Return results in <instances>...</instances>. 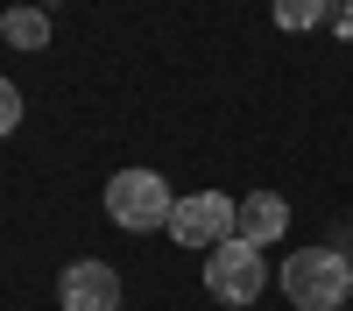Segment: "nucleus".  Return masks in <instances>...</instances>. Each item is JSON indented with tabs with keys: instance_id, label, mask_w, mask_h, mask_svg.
Segmentation results:
<instances>
[{
	"instance_id": "f257e3e1",
	"label": "nucleus",
	"mask_w": 353,
	"mask_h": 311,
	"mask_svg": "<svg viewBox=\"0 0 353 311\" xmlns=\"http://www.w3.org/2000/svg\"><path fill=\"white\" fill-rule=\"evenodd\" d=\"M283 297L297 311H346L353 297V262L339 248H297L283 262Z\"/></svg>"
},
{
	"instance_id": "f03ea898",
	"label": "nucleus",
	"mask_w": 353,
	"mask_h": 311,
	"mask_svg": "<svg viewBox=\"0 0 353 311\" xmlns=\"http://www.w3.org/2000/svg\"><path fill=\"white\" fill-rule=\"evenodd\" d=\"M106 212H113V226H128V234H156V226H170V212H176V191L156 177V170H113Z\"/></svg>"
},
{
	"instance_id": "7ed1b4c3",
	"label": "nucleus",
	"mask_w": 353,
	"mask_h": 311,
	"mask_svg": "<svg viewBox=\"0 0 353 311\" xmlns=\"http://www.w3.org/2000/svg\"><path fill=\"white\" fill-rule=\"evenodd\" d=\"M163 234H170L176 248H219V241L241 234V205H233L226 191H184Z\"/></svg>"
},
{
	"instance_id": "20e7f679",
	"label": "nucleus",
	"mask_w": 353,
	"mask_h": 311,
	"mask_svg": "<svg viewBox=\"0 0 353 311\" xmlns=\"http://www.w3.org/2000/svg\"><path fill=\"white\" fill-rule=\"evenodd\" d=\"M205 290H212L219 304H254L261 290H269V262H261L254 241H219L212 254H205Z\"/></svg>"
},
{
	"instance_id": "39448f33",
	"label": "nucleus",
	"mask_w": 353,
	"mask_h": 311,
	"mask_svg": "<svg viewBox=\"0 0 353 311\" xmlns=\"http://www.w3.org/2000/svg\"><path fill=\"white\" fill-rule=\"evenodd\" d=\"M57 304L64 311H121V276L106 262H71L57 283Z\"/></svg>"
},
{
	"instance_id": "423d86ee",
	"label": "nucleus",
	"mask_w": 353,
	"mask_h": 311,
	"mask_svg": "<svg viewBox=\"0 0 353 311\" xmlns=\"http://www.w3.org/2000/svg\"><path fill=\"white\" fill-rule=\"evenodd\" d=\"M290 234V205L276 191H248L241 198V241H254V248H276Z\"/></svg>"
},
{
	"instance_id": "0eeeda50",
	"label": "nucleus",
	"mask_w": 353,
	"mask_h": 311,
	"mask_svg": "<svg viewBox=\"0 0 353 311\" xmlns=\"http://www.w3.org/2000/svg\"><path fill=\"white\" fill-rule=\"evenodd\" d=\"M0 36H8L14 50H43V43H50V14H36V8H8V14H0Z\"/></svg>"
},
{
	"instance_id": "6e6552de",
	"label": "nucleus",
	"mask_w": 353,
	"mask_h": 311,
	"mask_svg": "<svg viewBox=\"0 0 353 311\" xmlns=\"http://www.w3.org/2000/svg\"><path fill=\"white\" fill-rule=\"evenodd\" d=\"M276 21L283 28H318V21H332V0H276Z\"/></svg>"
},
{
	"instance_id": "1a4fd4ad",
	"label": "nucleus",
	"mask_w": 353,
	"mask_h": 311,
	"mask_svg": "<svg viewBox=\"0 0 353 311\" xmlns=\"http://www.w3.org/2000/svg\"><path fill=\"white\" fill-rule=\"evenodd\" d=\"M21 128V92H14V78H0V134H14Z\"/></svg>"
},
{
	"instance_id": "9d476101",
	"label": "nucleus",
	"mask_w": 353,
	"mask_h": 311,
	"mask_svg": "<svg viewBox=\"0 0 353 311\" xmlns=\"http://www.w3.org/2000/svg\"><path fill=\"white\" fill-rule=\"evenodd\" d=\"M339 36H353V0H346V14H339Z\"/></svg>"
},
{
	"instance_id": "9b49d317",
	"label": "nucleus",
	"mask_w": 353,
	"mask_h": 311,
	"mask_svg": "<svg viewBox=\"0 0 353 311\" xmlns=\"http://www.w3.org/2000/svg\"><path fill=\"white\" fill-rule=\"evenodd\" d=\"M346 311H353V304H346Z\"/></svg>"
}]
</instances>
